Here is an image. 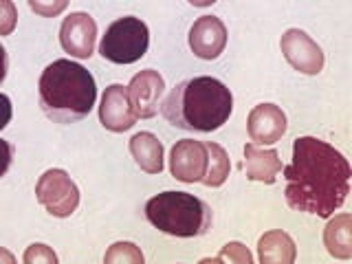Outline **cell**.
I'll list each match as a JSON object with an SVG mask.
<instances>
[{"mask_svg": "<svg viewBox=\"0 0 352 264\" xmlns=\"http://www.w3.org/2000/svg\"><path fill=\"white\" fill-rule=\"evenodd\" d=\"M284 170V196L289 207L302 214L330 218L350 194V163L330 143L300 137L293 143V159Z\"/></svg>", "mask_w": 352, "mask_h": 264, "instance_id": "1", "label": "cell"}, {"mask_svg": "<svg viewBox=\"0 0 352 264\" xmlns=\"http://www.w3.org/2000/svg\"><path fill=\"white\" fill-rule=\"evenodd\" d=\"M234 110V95L216 77H192L176 84L161 104L163 117L174 128L192 132H214Z\"/></svg>", "mask_w": 352, "mask_h": 264, "instance_id": "2", "label": "cell"}, {"mask_svg": "<svg viewBox=\"0 0 352 264\" xmlns=\"http://www.w3.org/2000/svg\"><path fill=\"white\" fill-rule=\"evenodd\" d=\"M40 106L55 124H77L91 115L97 84L91 71L73 60H55L40 77Z\"/></svg>", "mask_w": 352, "mask_h": 264, "instance_id": "3", "label": "cell"}, {"mask_svg": "<svg viewBox=\"0 0 352 264\" xmlns=\"http://www.w3.org/2000/svg\"><path fill=\"white\" fill-rule=\"evenodd\" d=\"M146 218L163 234L176 238L205 236L212 227V207L187 192H163L146 203Z\"/></svg>", "mask_w": 352, "mask_h": 264, "instance_id": "4", "label": "cell"}, {"mask_svg": "<svg viewBox=\"0 0 352 264\" xmlns=\"http://www.w3.org/2000/svg\"><path fill=\"white\" fill-rule=\"evenodd\" d=\"M150 31L141 18L126 16L110 25L99 42L102 58L113 64H135L148 51Z\"/></svg>", "mask_w": 352, "mask_h": 264, "instance_id": "5", "label": "cell"}, {"mask_svg": "<svg viewBox=\"0 0 352 264\" xmlns=\"http://www.w3.org/2000/svg\"><path fill=\"white\" fill-rule=\"evenodd\" d=\"M38 203L55 218H69L80 205V190L64 170H47L36 183Z\"/></svg>", "mask_w": 352, "mask_h": 264, "instance_id": "6", "label": "cell"}, {"mask_svg": "<svg viewBox=\"0 0 352 264\" xmlns=\"http://www.w3.org/2000/svg\"><path fill=\"white\" fill-rule=\"evenodd\" d=\"M280 49L295 71L304 75H317L324 69L322 47L302 29H289L280 40Z\"/></svg>", "mask_w": 352, "mask_h": 264, "instance_id": "7", "label": "cell"}, {"mask_svg": "<svg viewBox=\"0 0 352 264\" xmlns=\"http://www.w3.org/2000/svg\"><path fill=\"white\" fill-rule=\"evenodd\" d=\"M95 40H97V25L91 14L75 11V14L64 18L60 27V42L62 49L69 55L80 60H88L95 51Z\"/></svg>", "mask_w": 352, "mask_h": 264, "instance_id": "8", "label": "cell"}, {"mask_svg": "<svg viewBox=\"0 0 352 264\" xmlns=\"http://www.w3.org/2000/svg\"><path fill=\"white\" fill-rule=\"evenodd\" d=\"M207 170V148L203 141L183 139L176 141L170 152V172L181 183L203 181Z\"/></svg>", "mask_w": 352, "mask_h": 264, "instance_id": "9", "label": "cell"}, {"mask_svg": "<svg viewBox=\"0 0 352 264\" xmlns=\"http://www.w3.org/2000/svg\"><path fill=\"white\" fill-rule=\"evenodd\" d=\"M126 88H128L130 104H132V108H135L137 117L152 119L159 113L161 97L165 91V80L161 77L159 71L146 69V71L137 73Z\"/></svg>", "mask_w": 352, "mask_h": 264, "instance_id": "10", "label": "cell"}, {"mask_svg": "<svg viewBox=\"0 0 352 264\" xmlns=\"http://www.w3.org/2000/svg\"><path fill=\"white\" fill-rule=\"evenodd\" d=\"M137 113L130 104L128 88L121 84H110L102 95L99 121L110 132H126L137 124Z\"/></svg>", "mask_w": 352, "mask_h": 264, "instance_id": "11", "label": "cell"}, {"mask_svg": "<svg viewBox=\"0 0 352 264\" xmlns=\"http://www.w3.org/2000/svg\"><path fill=\"white\" fill-rule=\"evenodd\" d=\"M227 47V27L216 16H201L190 29V49L201 60H216Z\"/></svg>", "mask_w": 352, "mask_h": 264, "instance_id": "12", "label": "cell"}, {"mask_svg": "<svg viewBox=\"0 0 352 264\" xmlns=\"http://www.w3.org/2000/svg\"><path fill=\"white\" fill-rule=\"evenodd\" d=\"M249 137L256 146H273L286 132V115L275 104H258L247 119Z\"/></svg>", "mask_w": 352, "mask_h": 264, "instance_id": "13", "label": "cell"}, {"mask_svg": "<svg viewBox=\"0 0 352 264\" xmlns=\"http://www.w3.org/2000/svg\"><path fill=\"white\" fill-rule=\"evenodd\" d=\"M245 172L249 181L273 185L278 174L282 172L280 154L273 148H260L256 143L245 146Z\"/></svg>", "mask_w": 352, "mask_h": 264, "instance_id": "14", "label": "cell"}, {"mask_svg": "<svg viewBox=\"0 0 352 264\" xmlns=\"http://www.w3.org/2000/svg\"><path fill=\"white\" fill-rule=\"evenodd\" d=\"M258 258L260 264H295L297 258L295 240L282 229L267 231L258 240Z\"/></svg>", "mask_w": 352, "mask_h": 264, "instance_id": "15", "label": "cell"}, {"mask_svg": "<svg viewBox=\"0 0 352 264\" xmlns=\"http://www.w3.org/2000/svg\"><path fill=\"white\" fill-rule=\"evenodd\" d=\"M324 245L328 253L337 260L352 258V216L350 214H335L330 216L324 229Z\"/></svg>", "mask_w": 352, "mask_h": 264, "instance_id": "16", "label": "cell"}, {"mask_svg": "<svg viewBox=\"0 0 352 264\" xmlns=\"http://www.w3.org/2000/svg\"><path fill=\"white\" fill-rule=\"evenodd\" d=\"M130 154L146 174L163 172V143L152 132H139L130 139Z\"/></svg>", "mask_w": 352, "mask_h": 264, "instance_id": "17", "label": "cell"}, {"mask_svg": "<svg viewBox=\"0 0 352 264\" xmlns=\"http://www.w3.org/2000/svg\"><path fill=\"white\" fill-rule=\"evenodd\" d=\"M205 148H207V170L201 183L207 187H220L227 181L229 170H231L229 154L223 146H218L214 141H207Z\"/></svg>", "mask_w": 352, "mask_h": 264, "instance_id": "18", "label": "cell"}, {"mask_svg": "<svg viewBox=\"0 0 352 264\" xmlns=\"http://www.w3.org/2000/svg\"><path fill=\"white\" fill-rule=\"evenodd\" d=\"M104 264H146V258L135 242H115L106 249Z\"/></svg>", "mask_w": 352, "mask_h": 264, "instance_id": "19", "label": "cell"}, {"mask_svg": "<svg viewBox=\"0 0 352 264\" xmlns=\"http://www.w3.org/2000/svg\"><path fill=\"white\" fill-rule=\"evenodd\" d=\"M218 258L223 260V264H253L251 251L242 245V242H227V245L220 249Z\"/></svg>", "mask_w": 352, "mask_h": 264, "instance_id": "20", "label": "cell"}, {"mask_svg": "<svg viewBox=\"0 0 352 264\" xmlns=\"http://www.w3.org/2000/svg\"><path fill=\"white\" fill-rule=\"evenodd\" d=\"M22 262L25 264H58V256H55V251L51 247L36 242V245L27 247Z\"/></svg>", "mask_w": 352, "mask_h": 264, "instance_id": "21", "label": "cell"}, {"mask_svg": "<svg viewBox=\"0 0 352 264\" xmlns=\"http://www.w3.org/2000/svg\"><path fill=\"white\" fill-rule=\"evenodd\" d=\"M18 25V9L11 0H0V38L11 36Z\"/></svg>", "mask_w": 352, "mask_h": 264, "instance_id": "22", "label": "cell"}, {"mask_svg": "<svg viewBox=\"0 0 352 264\" xmlns=\"http://www.w3.org/2000/svg\"><path fill=\"white\" fill-rule=\"evenodd\" d=\"M29 7L44 18H53V16L62 14L66 9V3L64 0H58V3H38V0H29Z\"/></svg>", "mask_w": 352, "mask_h": 264, "instance_id": "23", "label": "cell"}, {"mask_svg": "<svg viewBox=\"0 0 352 264\" xmlns=\"http://www.w3.org/2000/svg\"><path fill=\"white\" fill-rule=\"evenodd\" d=\"M11 157H14V150H11L9 141L0 139V179L7 174L9 165H11Z\"/></svg>", "mask_w": 352, "mask_h": 264, "instance_id": "24", "label": "cell"}, {"mask_svg": "<svg viewBox=\"0 0 352 264\" xmlns=\"http://www.w3.org/2000/svg\"><path fill=\"white\" fill-rule=\"evenodd\" d=\"M11 99L5 95V93H0V130L7 128V124L11 121Z\"/></svg>", "mask_w": 352, "mask_h": 264, "instance_id": "25", "label": "cell"}, {"mask_svg": "<svg viewBox=\"0 0 352 264\" xmlns=\"http://www.w3.org/2000/svg\"><path fill=\"white\" fill-rule=\"evenodd\" d=\"M5 77H7V51L3 44H0V84H3Z\"/></svg>", "mask_w": 352, "mask_h": 264, "instance_id": "26", "label": "cell"}, {"mask_svg": "<svg viewBox=\"0 0 352 264\" xmlns=\"http://www.w3.org/2000/svg\"><path fill=\"white\" fill-rule=\"evenodd\" d=\"M0 264H18V262H16L14 253H11L9 249L0 247Z\"/></svg>", "mask_w": 352, "mask_h": 264, "instance_id": "27", "label": "cell"}, {"mask_svg": "<svg viewBox=\"0 0 352 264\" xmlns=\"http://www.w3.org/2000/svg\"><path fill=\"white\" fill-rule=\"evenodd\" d=\"M198 264H223V260L220 258H203Z\"/></svg>", "mask_w": 352, "mask_h": 264, "instance_id": "28", "label": "cell"}]
</instances>
